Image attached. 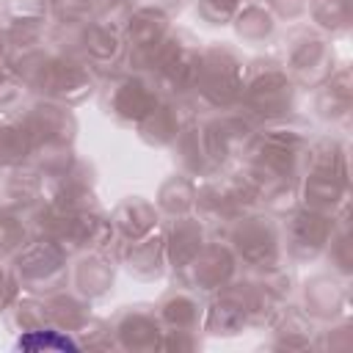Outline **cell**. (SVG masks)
I'll use <instances>...</instances> for the list:
<instances>
[{
	"mask_svg": "<svg viewBox=\"0 0 353 353\" xmlns=\"http://www.w3.org/2000/svg\"><path fill=\"white\" fill-rule=\"evenodd\" d=\"M8 66L22 77L33 97L55 99L69 108L97 97L99 74L80 52V28L50 22L39 44L8 52Z\"/></svg>",
	"mask_w": 353,
	"mask_h": 353,
	"instance_id": "obj_1",
	"label": "cell"
},
{
	"mask_svg": "<svg viewBox=\"0 0 353 353\" xmlns=\"http://www.w3.org/2000/svg\"><path fill=\"white\" fill-rule=\"evenodd\" d=\"M36 234H44L61 243L69 254H80L88 248H113L119 251V240L110 223V212L97 201H50L41 199L30 212Z\"/></svg>",
	"mask_w": 353,
	"mask_h": 353,
	"instance_id": "obj_2",
	"label": "cell"
},
{
	"mask_svg": "<svg viewBox=\"0 0 353 353\" xmlns=\"http://www.w3.org/2000/svg\"><path fill=\"white\" fill-rule=\"evenodd\" d=\"M245 61L248 58L234 44H226V41L201 44L190 85L185 91V97L190 99V105L199 116H204L210 110L229 108L240 99Z\"/></svg>",
	"mask_w": 353,
	"mask_h": 353,
	"instance_id": "obj_3",
	"label": "cell"
},
{
	"mask_svg": "<svg viewBox=\"0 0 353 353\" xmlns=\"http://www.w3.org/2000/svg\"><path fill=\"white\" fill-rule=\"evenodd\" d=\"M237 102L262 124L295 113L301 102V85L292 80L281 55H256L245 61Z\"/></svg>",
	"mask_w": 353,
	"mask_h": 353,
	"instance_id": "obj_4",
	"label": "cell"
},
{
	"mask_svg": "<svg viewBox=\"0 0 353 353\" xmlns=\"http://www.w3.org/2000/svg\"><path fill=\"white\" fill-rule=\"evenodd\" d=\"M199 50H201V41L190 30L174 25L152 47L127 52L124 66L149 74L160 85L163 94H185L190 85L193 69H196Z\"/></svg>",
	"mask_w": 353,
	"mask_h": 353,
	"instance_id": "obj_5",
	"label": "cell"
},
{
	"mask_svg": "<svg viewBox=\"0 0 353 353\" xmlns=\"http://www.w3.org/2000/svg\"><path fill=\"white\" fill-rule=\"evenodd\" d=\"M163 97L165 94L149 74L130 69V66H121L99 77V88H97L99 110L113 124L127 127V130H135Z\"/></svg>",
	"mask_w": 353,
	"mask_h": 353,
	"instance_id": "obj_6",
	"label": "cell"
},
{
	"mask_svg": "<svg viewBox=\"0 0 353 353\" xmlns=\"http://www.w3.org/2000/svg\"><path fill=\"white\" fill-rule=\"evenodd\" d=\"M221 237L232 245L243 270H265L287 262L281 218L273 212H265V210L243 212L221 232Z\"/></svg>",
	"mask_w": 353,
	"mask_h": 353,
	"instance_id": "obj_7",
	"label": "cell"
},
{
	"mask_svg": "<svg viewBox=\"0 0 353 353\" xmlns=\"http://www.w3.org/2000/svg\"><path fill=\"white\" fill-rule=\"evenodd\" d=\"M281 61L301 91L317 88L339 63L334 39L309 22H295L281 39Z\"/></svg>",
	"mask_w": 353,
	"mask_h": 353,
	"instance_id": "obj_8",
	"label": "cell"
},
{
	"mask_svg": "<svg viewBox=\"0 0 353 353\" xmlns=\"http://www.w3.org/2000/svg\"><path fill=\"white\" fill-rule=\"evenodd\" d=\"M251 210H259V204L234 165L221 168L196 182L193 212L212 229V234H221L234 218Z\"/></svg>",
	"mask_w": 353,
	"mask_h": 353,
	"instance_id": "obj_9",
	"label": "cell"
},
{
	"mask_svg": "<svg viewBox=\"0 0 353 353\" xmlns=\"http://www.w3.org/2000/svg\"><path fill=\"white\" fill-rule=\"evenodd\" d=\"M69 265L72 254L44 234H33L11 256V268L22 284V292L30 295H50L69 287Z\"/></svg>",
	"mask_w": 353,
	"mask_h": 353,
	"instance_id": "obj_10",
	"label": "cell"
},
{
	"mask_svg": "<svg viewBox=\"0 0 353 353\" xmlns=\"http://www.w3.org/2000/svg\"><path fill=\"white\" fill-rule=\"evenodd\" d=\"M154 306H157V314L165 325L163 350H196V347H201L207 295L174 281V287H168L154 301Z\"/></svg>",
	"mask_w": 353,
	"mask_h": 353,
	"instance_id": "obj_11",
	"label": "cell"
},
{
	"mask_svg": "<svg viewBox=\"0 0 353 353\" xmlns=\"http://www.w3.org/2000/svg\"><path fill=\"white\" fill-rule=\"evenodd\" d=\"M256 127H259V121L240 102L199 116L201 141H204V149H207L210 160L215 163V168L234 165L240 160V154L245 152V146L251 143Z\"/></svg>",
	"mask_w": 353,
	"mask_h": 353,
	"instance_id": "obj_12",
	"label": "cell"
},
{
	"mask_svg": "<svg viewBox=\"0 0 353 353\" xmlns=\"http://www.w3.org/2000/svg\"><path fill=\"white\" fill-rule=\"evenodd\" d=\"M339 215H325L317 210H306L301 204L290 210L287 215H281V237H284L287 262H292L295 268L320 262L336 232Z\"/></svg>",
	"mask_w": 353,
	"mask_h": 353,
	"instance_id": "obj_13",
	"label": "cell"
},
{
	"mask_svg": "<svg viewBox=\"0 0 353 353\" xmlns=\"http://www.w3.org/2000/svg\"><path fill=\"white\" fill-rule=\"evenodd\" d=\"M14 119L22 124L30 141V154L41 149H66L77 141V116L63 102L30 97V102Z\"/></svg>",
	"mask_w": 353,
	"mask_h": 353,
	"instance_id": "obj_14",
	"label": "cell"
},
{
	"mask_svg": "<svg viewBox=\"0 0 353 353\" xmlns=\"http://www.w3.org/2000/svg\"><path fill=\"white\" fill-rule=\"evenodd\" d=\"M240 273H243V265H240L237 254L232 251V245L221 234H212L174 281L185 284L201 295H212L221 287H226L229 281H234Z\"/></svg>",
	"mask_w": 353,
	"mask_h": 353,
	"instance_id": "obj_15",
	"label": "cell"
},
{
	"mask_svg": "<svg viewBox=\"0 0 353 353\" xmlns=\"http://www.w3.org/2000/svg\"><path fill=\"white\" fill-rule=\"evenodd\" d=\"M108 323L116 350L152 353V350H163L165 345V325L154 303H143V301L127 303L116 314H110Z\"/></svg>",
	"mask_w": 353,
	"mask_h": 353,
	"instance_id": "obj_16",
	"label": "cell"
},
{
	"mask_svg": "<svg viewBox=\"0 0 353 353\" xmlns=\"http://www.w3.org/2000/svg\"><path fill=\"white\" fill-rule=\"evenodd\" d=\"M347 284H350L347 279H342L331 270H323V273L309 276L306 281H298L295 301L314 323L325 325V323L347 317V309H350V287Z\"/></svg>",
	"mask_w": 353,
	"mask_h": 353,
	"instance_id": "obj_17",
	"label": "cell"
},
{
	"mask_svg": "<svg viewBox=\"0 0 353 353\" xmlns=\"http://www.w3.org/2000/svg\"><path fill=\"white\" fill-rule=\"evenodd\" d=\"M196 119H199V113L193 110V105L185 94H165L149 110V116L135 127V132L146 146L168 149Z\"/></svg>",
	"mask_w": 353,
	"mask_h": 353,
	"instance_id": "obj_18",
	"label": "cell"
},
{
	"mask_svg": "<svg viewBox=\"0 0 353 353\" xmlns=\"http://www.w3.org/2000/svg\"><path fill=\"white\" fill-rule=\"evenodd\" d=\"M80 52L99 77L121 69L127 63V39L121 22L94 17L91 22L80 25Z\"/></svg>",
	"mask_w": 353,
	"mask_h": 353,
	"instance_id": "obj_19",
	"label": "cell"
},
{
	"mask_svg": "<svg viewBox=\"0 0 353 353\" xmlns=\"http://www.w3.org/2000/svg\"><path fill=\"white\" fill-rule=\"evenodd\" d=\"M116 273H119V251L88 248V251L72 254L69 287L88 301H99L113 290Z\"/></svg>",
	"mask_w": 353,
	"mask_h": 353,
	"instance_id": "obj_20",
	"label": "cell"
},
{
	"mask_svg": "<svg viewBox=\"0 0 353 353\" xmlns=\"http://www.w3.org/2000/svg\"><path fill=\"white\" fill-rule=\"evenodd\" d=\"M350 110H353L350 63H336V69L317 88H312V116L317 121L328 124L331 130L339 127V132H342V130H347Z\"/></svg>",
	"mask_w": 353,
	"mask_h": 353,
	"instance_id": "obj_21",
	"label": "cell"
},
{
	"mask_svg": "<svg viewBox=\"0 0 353 353\" xmlns=\"http://www.w3.org/2000/svg\"><path fill=\"white\" fill-rule=\"evenodd\" d=\"M3 3V30L8 50H25L44 39L50 19V0H0Z\"/></svg>",
	"mask_w": 353,
	"mask_h": 353,
	"instance_id": "obj_22",
	"label": "cell"
},
{
	"mask_svg": "<svg viewBox=\"0 0 353 353\" xmlns=\"http://www.w3.org/2000/svg\"><path fill=\"white\" fill-rule=\"evenodd\" d=\"M210 237H212V229L196 212H188L179 218H165L163 221V245H165L168 273L176 279Z\"/></svg>",
	"mask_w": 353,
	"mask_h": 353,
	"instance_id": "obj_23",
	"label": "cell"
},
{
	"mask_svg": "<svg viewBox=\"0 0 353 353\" xmlns=\"http://www.w3.org/2000/svg\"><path fill=\"white\" fill-rule=\"evenodd\" d=\"M303 171L350 179V141H347V135L339 130L314 132L312 141L301 152V174Z\"/></svg>",
	"mask_w": 353,
	"mask_h": 353,
	"instance_id": "obj_24",
	"label": "cell"
},
{
	"mask_svg": "<svg viewBox=\"0 0 353 353\" xmlns=\"http://www.w3.org/2000/svg\"><path fill=\"white\" fill-rule=\"evenodd\" d=\"M119 268L132 276L135 281H160L168 273L165 245H163V226L141 240L119 245Z\"/></svg>",
	"mask_w": 353,
	"mask_h": 353,
	"instance_id": "obj_25",
	"label": "cell"
},
{
	"mask_svg": "<svg viewBox=\"0 0 353 353\" xmlns=\"http://www.w3.org/2000/svg\"><path fill=\"white\" fill-rule=\"evenodd\" d=\"M317 328H320V323H314L301 309V303L292 298L279 309L273 323L265 328V331H270L268 347H276V350H314Z\"/></svg>",
	"mask_w": 353,
	"mask_h": 353,
	"instance_id": "obj_26",
	"label": "cell"
},
{
	"mask_svg": "<svg viewBox=\"0 0 353 353\" xmlns=\"http://www.w3.org/2000/svg\"><path fill=\"white\" fill-rule=\"evenodd\" d=\"M298 204L325 215H339L350 210V179L303 171L298 176Z\"/></svg>",
	"mask_w": 353,
	"mask_h": 353,
	"instance_id": "obj_27",
	"label": "cell"
},
{
	"mask_svg": "<svg viewBox=\"0 0 353 353\" xmlns=\"http://www.w3.org/2000/svg\"><path fill=\"white\" fill-rule=\"evenodd\" d=\"M110 223L116 232L119 245L141 240L163 226V215L152 199L143 196H124L113 210H110Z\"/></svg>",
	"mask_w": 353,
	"mask_h": 353,
	"instance_id": "obj_28",
	"label": "cell"
},
{
	"mask_svg": "<svg viewBox=\"0 0 353 353\" xmlns=\"http://www.w3.org/2000/svg\"><path fill=\"white\" fill-rule=\"evenodd\" d=\"M314 132L317 130H314L312 119H306L295 110L290 116L262 121L251 141L262 143V146H270V149H281V152H303V146L312 141Z\"/></svg>",
	"mask_w": 353,
	"mask_h": 353,
	"instance_id": "obj_29",
	"label": "cell"
},
{
	"mask_svg": "<svg viewBox=\"0 0 353 353\" xmlns=\"http://www.w3.org/2000/svg\"><path fill=\"white\" fill-rule=\"evenodd\" d=\"M44 199V179L33 165H17L0 176V207L33 212V207Z\"/></svg>",
	"mask_w": 353,
	"mask_h": 353,
	"instance_id": "obj_30",
	"label": "cell"
},
{
	"mask_svg": "<svg viewBox=\"0 0 353 353\" xmlns=\"http://www.w3.org/2000/svg\"><path fill=\"white\" fill-rule=\"evenodd\" d=\"M171 152V160H174V168L190 179H204L221 168H215V163L210 160L207 149H204V141H201V130H199V119L168 146Z\"/></svg>",
	"mask_w": 353,
	"mask_h": 353,
	"instance_id": "obj_31",
	"label": "cell"
},
{
	"mask_svg": "<svg viewBox=\"0 0 353 353\" xmlns=\"http://www.w3.org/2000/svg\"><path fill=\"white\" fill-rule=\"evenodd\" d=\"M174 28V19H168L165 14L154 11V8H143V6H132L121 30H124V39H127V52H135V50H146L152 47L154 41H160L168 30Z\"/></svg>",
	"mask_w": 353,
	"mask_h": 353,
	"instance_id": "obj_32",
	"label": "cell"
},
{
	"mask_svg": "<svg viewBox=\"0 0 353 353\" xmlns=\"http://www.w3.org/2000/svg\"><path fill=\"white\" fill-rule=\"evenodd\" d=\"M44 298V312H47V323L72 334L85 323V317L91 314V303L88 298H83L80 292H74L72 287H63V290H55L50 295H41Z\"/></svg>",
	"mask_w": 353,
	"mask_h": 353,
	"instance_id": "obj_33",
	"label": "cell"
},
{
	"mask_svg": "<svg viewBox=\"0 0 353 353\" xmlns=\"http://www.w3.org/2000/svg\"><path fill=\"white\" fill-rule=\"evenodd\" d=\"M232 30H234V36L243 41V44H270L273 39H276V33H279V22H276V17L259 3V0H251V3H245L237 14H234V19H232Z\"/></svg>",
	"mask_w": 353,
	"mask_h": 353,
	"instance_id": "obj_34",
	"label": "cell"
},
{
	"mask_svg": "<svg viewBox=\"0 0 353 353\" xmlns=\"http://www.w3.org/2000/svg\"><path fill=\"white\" fill-rule=\"evenodd\" d=\"M154 204L165 218H179V215H188L193 212V204H196V179L174 171L171 176H165L154 193Z\"/></svg>",
	"mask_w": 353,
	"mask_h": 353,
	"instance_id": "obj_35",
	"label": "cell"
},
{
	"mask_svg": "<svg viewBox=\"0 0 353 353\" xmlns=\"http://www.w3.org/2000/svg\"><path fill=\"white\" fill-rule=\"evenodd\" d=\"M306 19L331 39L347 36L353 25V0H309Z\"/></svg>",
	"mask_w": 353,
	"mask_h": 353,
	"instance_id": "obj_36",
	"label": "cell"
},
{
	"mask_svg": "<svg viewBox=\"0 0 353 353\" xmlns=\"http://www.w3.org/2000/svg\"><path fill=\"white\" fill-rule=\"evenodd\" d=\"M30 160V141L14 116H0V176Z\"/></svg>",
	"mask_w": 353,
	"mask_h": 353,
	"instance_id": "obj_37",
	"label": "cell"
},
{
	"mask_svg": "<svg viewBox=\"0 0 353 353\" xmlns=\"http://www.w3.org/2000/svg\"><path fill=\"white\" fill-rule=\"evenodd\" d=\"M323 262H325V270L342 276L350 281L353 276V237H350V210H345L339 215V223H336V232L323 254Z\"/></svg>",
	"mask_w": 353,
	"mask_h": 353,
	"instance_id": "obj_38",
	"label": "cell"
},
{
	"mask_svg": "<svg viewBox=\"0 0 353 353\" xmlns=\"http://www.w3.org/2000/svg\"><path fill=\"white\" fill-rule=\"evenodd\" d=\"M33 234L36 229H33L30 212L0 207V256L3 259H11Z\"/></svg>",
	"mask_w": 353,
	"mask_h": 353,
	"instance_id": "obj_39",
	"label": "cell"
},
{
	"mask_svg": "<svg viewBox=\"0 0 353 353\" xmlns=\"http://www.w3.org/2000/svg\"><path fill=\"white\" fill-rule=\"evenodd\" d=\"M8 328L14 334H22V331H33L39 325H50L47 323V312H44V298L41 295H30V292H22L6 312H3Z\"/></svg>",
	"mask_w": 353,
	"mask_h": 353,
	"instance_id": "obj_40",
	"label": "cell"
},
{
	"mask_svg": "<svg viewBox=\"0 0 353 353\" xmlns=\"http://www.w3.org/2000/svg\"><path fill=\"white\" fill-rule=\"evenodd\" d=\"M17 347L22 350H80L77 339L55 325H39L33 331L17 334Z\"/></svg>",
	"mask_w": 353,
	"mask_h": 353,
	"instance_id": "obj_41",
	"label": "cell"
},
{
	"mask_svg": "<svg viewBox=\"0 0 353 353\" xmlns=\"http://www.w3.org/2000/svg\"><path fill=\"white\" fill-rule=\"evenodd\" d=\"M30 88L22 83V77L6 66L0 72V116H17L30 102Z\"/></svg>",
	"mask_w": 353,
	"mask_h": 353,
	"instance_id": "obj_42",
	"label": "cell"
},
{
	"mask_svg": "<svg viewBox=\"0 0 353 353\" xmlns=\"http://www.w3.org/2000/svg\"><path fill=\"white\" fill-rule=\"evenodd\" d=\"M245 3L251 0H193V14L210 28H226Z\"/></svg>",
	"mask_w": 353,
	"mask_h": 353,
	"instance_id": "obj_43",
	"label": "cell"
},
{
	"mask_svg": "<svg viewBox=\"0 0 353 353\" xmlns=\"http://www.w3.org/2000/svg\"><path fill=\"white\" fill-rule=\"evenodd\" d=\"M74 339L80 345V350H116L113 345V334H110V323L105 317H97L94 312L85 317V323L74 331Z\"/></svg>",
	"mask_w": 353,
	"mask_h": 353,
	"instance_id": "obj_44",
	"label": "cell"
},
{
	"mask_svg": "<svg viewBox=\"0 0 353 353\" xmlns=\"http://www.w3.org/2000/svg\"><path fill=\"white\" fill-rule=\"evenodd\" d=\"M97 17V0H50V19L61 25H85Z\"/></svg>",
	"mask_w": 353,
	"mask_h": 353,
	"instance_id": "obj_45",
	"label": "cell"
},
{
	"mask_svg": "<svg viewBox=\"0 0 353 353\" xmlns=\"http://www.w3.org/2000/svg\"><path fill=\"white\" fill-rule=\"evenodd\" d=\"M353 345V325L350 317L325 323L317 328V339H314V350H339V347H350Z\"/></svg>",
	"mask_w": 353,
	"mask_h": 353,
	"instance_id": "obj_46",
	"label": "cell"
},
{
	"mask_svg": "<svg viewBox=\"0 0 353 353\" xmlns=\"http://www.w3.org/2000/svg\"><path fill=\"white\" fill-rule=\"evenodd\" d=\"M22 295V284L11 268V259H3L0 256V314Z\"/></svg>",
	"mask_w": 353,
	"mask_h": 353,
	"instance_id": "obj_47",
	"label": "cell"
},
{
	"mask_svg": "<svg viewBox=\"0 0 353 353\" xmlns=\"http://www.w3.org/2000/svg\"><path fill=\"white\" fill-rule=\"evenodd\" d=\"M259 3L276 17V22H298V19H306L309 0H259Z\"/></svg>",
	"mask_w": 353,
	"mask_h": 353,
	"instance_id": "obj_48",
	"label": "cell"
},
{
	"mask_svg": "<svg viewBox=\"0 0 353 353\" xmlns=\"http://www.w3.org/2000/svg\"><path fill=\"white\" fill-rule=\"evenodd\" d=\"M130 8H132V0H97V17L121 22V25H124Z\"/></svg>",
	"mask_w": 353,
	"mask_h": 353,
	"instance_id": "obj_49",
	"label": "cell"
},
{
	"mask_svg": "<svg viewBox=\"0 0 353 353\" xmlns=\"http://www.w3.org/2000/svg\"><path fill=\"white\" fill-rule=\"evenodd\" d=\"M132 6H143V8H154V11H160V14H165L168 19H176L182 11H185V6H188V0H132Z\"/></svg>",
	"mask_w": 353,
	"mask_h": 353,
	"instance_id": "obj_50",
	"label": "cell"
},
{
	"mask_svg": "<svg viewBox=\"0 0 353 353\" xmlns=\"http://www.w3.org/2000/svg\"><path fill=\"white\" fill-rule=\"evenodd\" d=\"M8 39H6V30H3V25H0V72L8 66Z\"/></svg>",
	"mask_w": 353,
	"mask_h": 353,
	"instance_id": "obj_51",
	"label": "cell"
},
{
	"mask_svg": "<svg viewBox=\"0 0 353 353\" xmlns=\"http://www.w3.org/2000/svg\"><path fill=\"white\" fill-rule=\"evenodd\" d=\"M0 25H3V3H0Z\"/></svg>",
	"mask_w": 353,
	"mask_h": 353,
	"instance_id": "obj_52",
	"label": "cell"
}]
</instances>
